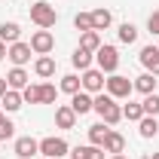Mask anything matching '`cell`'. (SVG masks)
<instances>
[{"label": "cell", "mask_w": 159, "mask_h": 159, "mask_svg": "<svg viewBox=\"0 0 159 159\" xmlns=\"http://www.w3.org/2000/svg\"><path fill=\"white\" fill-rule=\"evenodd\" d=\"M95 61H98V70H104V74H116V67H119L116 46H104V43H101L98 52H95Z\"/></svg>", "instance_id": "5b68a950"}, {"label": "cell", "mask_w": 159, "mask_h": 159, "mask_svg": "<svg viewBox=\"0 0 159 159\" xmlns=\"http://www.w3.org/2000/svg\"><path fill=\"white\" fill-rule=\"evenodd\" d=\"M156 83H159V80L153 77V74H141V77L132 80V86L138 89L141 95H153V92H156Z\"/></svg>", "instance_id": "e0dca14e"}, {"label": "cell", "mask_w": 159, "mask_h": 159, "mask_svg": "<svg viewBox=\"0 0 159 159\" xmlns=\"http://www.w3.org/2000/svg\"><path fill=\"white\" fill-rule=\"evenodd\" d=\"M141 107H144V116H159V95L156 92L153 95H144Z\"/></svg>", "instance_id": "484cf974"}, {"label": "cell", "mask_w": 159, "mask_h": 159, "mask_svg": "<svg viewBox=\"0 0 159 159\" xmlns=\"http://www.w3.org/2000/svg\"><path fill=\"white\" fill-rule=\"evenodd\" d=\"M6 52H9V46H6V43H3V40H0V61L6 58Z\"/></svg>", "instance_id": "836d02e7"}, {"label": "cell", "mask_w": 159, "mask_h": 159, "mask_svg": "<svg viewBox=\"0 0 159 159\" xmlns=\"http://www.w3.org/2000/svg\"><path fill=\"white\" fill-rule=\"evenodd\" d=\"M21 104H25V98H21V92H16V89H6V95L0 98V107H3L6 113H16V110H21Z\"/></svg>", "instance_id": "9a60e30c"}, {"label": "cell", "mask_w": 159, "mask_h": 159, "mask_svg": "<svg viewBox=\"0 0 159 159\" xmlns=\"http://www.w3.org/2000/svg\"><path fill=\"white\" fill-rule=\"evenodd\" d=\"M122 150H125V138H122L119 132L110 129V135L104 138V153H110V156H113V153H122Z\"/></svg>", "instance_id": "44dd1931"}, {"label": "cell", "mask_w": 159, "mask_h": 159, "mask_svg": "<svg viewBox=\"0 0 159 159\" xmlns=\"http://www.w3.org/2000/svg\"><path fill=\"white\" fill-rule=\"evenodd\" d=\"M74 28H77L80 34L92 31V12H77V16H74Z\"/></svg>", "instance_id": "f546056e"}, {"label": "cell", "mask_w": 159, "mask_h": 159, "mask_svg": "<svg viewBox=\"0 0 159 159\" xmlns=\"http://www.w3.org/2000/svg\"><path fill=\"white\" fill-rule=\"evenodd\" d=\"M153 159H159V153H153Z\"/></svg>", "instance_id": "8d00e7d4"}, {"label": "cell", "mask_w": 159, "mask_h": 159, "mask_svg": "<svg viewBox=\"0 0 159 159\" xmlns=\"http://www.w3.org/2000/svg\"><path fill=\"white\" fill-rule=\"evenodd\" d=\"M110 159H129V156H122V153H113V156H110Z\"/></svg>", "instance_id": "d590c367"}, {"label": "cell", "mask_w": 159, "mask_h": 159, "mask_svg": "<svg viewBox=\"0 0 159 159\" xmlns=\"http://www.w3.org/2000/svg\"><path fill=\"white\" fill-rule=\"evenodd\" d=\"M55 125H58V129H64V132L77 125V113H74V107H70V104L55 107Z\"/></svg>", "instance_id": "8fae6325"}, {"label": "cell", "mask_w": 159, "mask_h": 159, "mask_svg": "<svg viewBox=\"0 0 159 159\" xmlns=\"http://www.w3.org/2000/svg\"><path fill=\"white\" fill-rule=\"evenodd\" d=\"M80 46H83V49H89V52H98L101 34H98V31H86V34H83V40H80Z\"/></svg>", "instance_id": "d4e9b609"}, {"label": "cell", "mask_w": 159, "mask_h": 159, "mask_svg": "<svg viewBox=\"0 0 159 159\" xmlns=\"http://www.w3.org/2000/svg\"><path fill=\"white\" fill-rule=\"evenodd\" d=\"M138 61L147 67V74L159 77V46H144L141 55H138Z\"/></svg>", "instance_id": "9c48e42d"}, {"label": "cell", "mask_w": 159, "mask_h": 159, "mask_svg": "<svg viewBox=\"0 0 159 159\" xmlns=\"http://www.w3.org/2000/svg\"><path fill=\"white\" fill-rule=\"evenodd\" d=\"M6 89H9V86H6V77H0V98L6 95Z\"/></svg>", "instance_id": "e575fe53"}, {"label": "cell", "mask_w": 159, "mask_h": 159, "mask_svg": "<svg viewBox=\"0 0 159 159\" xmlns=\"http://www.w3.org/2000/svg\"><path fill=\"white\" fill-rule=\"evenodd\" d=\"M34 74H37L40 80L55 77V58H52V55H40V58L34 61Z\"/></svg>", "instance_id": "4fadbf2b"}, {"label": "cell", "mask_w": 159, "mask_h": 159, "mask_svg": "<svg viewBox=\"0 0 159 159\" xmlns=\"http://www.w3.org/2000/svg\"><path fill=\"white\" fill-rule=\"evenodd\" d=\"M28 70H25V67H12V70H9V74H6V86H9V89H16V92H21V89H25V86H28Z\"/></svg>", "instance_id": "2e32d148"}, {"label": "cell", "mask_w": 159, "mask_h": 159, "mask_svg": "<svg viewBox=\"0 0 159 159\" xmlns=\"http://www.w3.org/2000/svg\"><path fill=\"white\" fill-rule=\"evenodd\" d=\"M31 55H34V49H31V43H9V52H6V58L12 61L16 67H25L28 61H31Z\"/></svg>", "instance_id": "ba28073f"}, {"label": "cell", "mask_w": 159, "mask_h": 159, "mask_svg": "<svg viewBox=\"0 0 159 159\" xmlns=\"http://www.w3.org/2000/svg\"><path fill=\"white\" fill-rule=\"evenodd\" d=\"M147 31H150V34H159V9H156V12H150V19H147Z\"/></svg>", "instance_id": "d6a6232c"}, {"label": "cell", "mask_w": 159, "mask_h": 159, "mask_svg": "<svg viewBox=\"0 0 159 159\" xmlns=\"http://www.w3.org/2000/svg\"><path fill=\"white\" fill-rule=\"evenodd\" d=\"M70 159H104V147H95V144L74 147V150H70Z\"/></svg>", "instance_id": "5bb4252c"}, {"label": "cell", "mask_w": 159, "mask_h": 159, "mask_svg": "<svg viewBox=\"0 0 159 159\" xmlns=\"http://www.w3.org/2000/svg\"><path fill=\"white\" fill-rule=\"evenodd\" d=\"M110 135V125L107 122H95V125H89V144H95V147H104V138Z\"/></svg>", "instance_id": "d6986e66"}, {"label": "cell", "mask_w": 159, "mask_h": 159, "mask_svg": "<svg viewBox=\"0 0 159 159\" xmlns=\"http://www.w3.org/2000/svg\"><path fill=\"white\" fill-rule=\"evenodd\" d=\"M58 98V89L52 83H40V104H55Z\"/></svg>", "instance_id": "4316f807"}, {"label": "cell", "mask_w": 159, "mask_h": 159, "mask_svg": "<svg viewBox=\"0 0 159 159\" xmlns=\"http://www.w3.org/2000/svg\"><path fill=\"white\" fill-rule=\"evenodd\" d=\"M92 110H95V113L101 116V122H107V125H116L119 119H122V107L116 104V98H110V95H104V92L95 95Z\"/></svg>", "instance_id": "6da1fadb"}, {"label": "cell", "mask_w": 159, "mask_h": 159, "mask_svg": "<svg viewBox=\"0 0 159 159\" xmlns=\"http://www.w3.org/2000/svg\"><path fill=\"white\" fill-rule=\"evenodd\" d=\"M0 116H3V113H0Z\"/></svg>", "instance_id": "74e56055"}, {"label": "cell", "mask_w": 159, "mask_h": 159, "mask_svg": "<svg viewBox=\"0 0 159 159\" xmlns=\"http://www.w3.org/2000/svg\"><path fill=\"white\" fill-rule=\"evenodd\" d=\"M138 40V28L132 21H122L119 25V43H135Z\"/></svg>", "instance_id": "83f0119b"}, {"label": "cell", "mask_w": 159, "mask_h": 159, "mask_svg": "<svg viewBox=\"0 0 159 159\" xmlns=\"http://www.w3.org/2000/svg\"><path fill=\"white\" fill-rule=\"evenodd\" d=\"M21 98H25V104H40V86H25L21 89Z\"/></svg>", "instance_id": "4dcf8cb0"}, {"label": "cell", "mask_w": 159, "mask_h": 159, "mask_svg": "<svg viewBox=\"0 0 159 159\" xmlns=\"http://www.w3.org/2000/svg\"><path fill=\"white\" fill-rule=\"evenodd\" d=\"M16 135V125H12V119L9 116H0V141H9Z\"/></svg>", "instance_id": "1f68e13d"}, {"label": "cell", "mask_w": 159, "mask_h": 159, "mask_svg": "<svg viewBox=\"0 0 159 159\" xmlns=\"http://www.w3.org/2000/svg\"><path fill=\"white\" fill-rule=\"evenodd\" d=\"M31 21H34L37 28H46V31H49V28L58 21V12H55V6H49V3L40 0V3L31 6Z\"/></svg>", "instance_id": "7a4b0ae2"}, {"label": "cell", "mask_w": 159, "mask_h": 159, "mask_svg": "<svg viewBox=\"0 0 159 159\" xmlns=\"http://www.w3.org/2000/svg\"><path fill=\"white\" fill-rule=\"evenodd\" d=\"M141 116H144V107H141V104H135V101H129V104L122 107V119H129V122H138Z\"/></svg>", "instance_id": "f1b7e54d"}, {"label": "cell", "mask_w": 159, "mask_h": 159, "mask_svg": "<svg viewBox=\"0 0 159 159\" xmlns=\"http://www.w3.org/2000/svg\"><path fill=\"white\" fill-rule=\"evenodd\" d=\"M61 92H67V95H77L80 89H83V83H80V77L77 74H64L61 77V86H58Z\"/></svg>", "instance_id": "cb8c5ba5"}, {"label": "cell", "mask_w": 159, "mask_h": 159, "mask_svg": "<svg viewBox=\"0 0 159 159\" xmlns=\"http://www.w3.org/2000/svg\"><path fill=\"white\" fill-rule=\"evenodd\" d=\"M104 86H107V95H110V98H116V101H119V98H129V95L135 92L132 80H129V77H122V74H110Z\"/></svg>", "instance_id": "277c9868"}, {"label": "cell", "mask_w": 159, "mask_h": 159, "mask_svg": "<svg viewBox=\"0 0 159 159\" xmlns=\"http://www.w3.org/2000/svg\"><path fill=\"white\" fill-rule=\"evenodd\" d=\"M80 83H83V92H89V95H98V92H104V70H98V67H89V70H83V77H80Z\"/></svg>", "instance_id": "8992f818"}, {"label": "cell", "mask_w": 159, "mask_h": 159, "mask_svg": "<svg viewBox=\"0 0 159 159\" xmlns=\"http://www.w3.org/2000/svg\"><path fill=\"white\" fill-rule=\"evenodd\" d=\"M92 58H95V55H92L89 49H83V46H77L74 55H70V61H74L77 70H89V67H92Z\"/></svg>", "instance_id": "603a6c76"}, {"label": "cell", "mask_w": 159, "mask_h": 159, "mask_svg": "<svg viewBox=\"0 0 159 159\" xmlns=\"http://www.w3.org/2000/svg\"><path fill=\"white\" fill-rule=\"evenodd\" d=\"M70 153V147H67V141L64 138H55V135H49V138L40 141V156L43 159H61Z\"/></svg>", "instance_id": "3957f363"}, {"label": "cell", "mask_w": 159, "mask_h": 159, "mask_svg": "<svg viewBox=\"0 0 159 159\" xmlns=\"http://www.w3.org/2000/svg\"><path fill=\"white\" fill-rule=\"evenodd\" d=\"M40 153V141H34L31 135H25V138H16V156L19 159H31Z\"/></svg>", "instance_id": "30bf717a"}, {"label": "cell", "mask_w": 159, "mask_h": 159, "mask_svg": "<svg viewBox=\"0 0 159 159\" xmlns=\"http://www.w3.org/2000/svg\"><path fill=\"white\" fill-rule=\"evenodd\" d=\"M92 95H89V92H83V89H80L77 95H70V107H74V113H77V116H86V113H92Z\"/></svg>", "instance_id": "7c38bea8"}, {"label": "cell", "mask_w": 159, "mask_h": 159, "mask_svg": "<svg viewBox=\"0 0 159 159\" xmlns=\"http://www.w3.org/2000/svg\"><path fill=\"white\" fill-rule=\"evenodd\" d=\"M31 49H34V55H49L52 49H55V37H52V31H46V28H40L31 34Z\"/></svg>", "instance_id": "52a82bcc"}, {"label": "cell", "mask_w": 159, "mask_h": 159, "mask_svg": "<svg viewBox=\"0 0 159 159\" xmlns=\"http://www.w3.org/2000/svg\"><path fill=\"white\" fill-rule=\"evenodd\" d=\"M21 37V28H19V21H3L0 25V40L9 46V43H19Z\"/></svg>", "instance_id": "ac0fdd59"}, {"label": "cell", "mask_w": 159, "mask_h": 159, "mask_svg": "<svg viewBox=\"0 0 159 159\" xmlns=\"http://www.w3.org/2000/svg\"><path fill=\"white\" fill-rule=\"evenodd\" d=\"M110 21H113V16H110V9H92V31H107L110 28Z\"/></svg>", "instance_id": "ffe728a7"}, {"label": "cell", "mask_w": 159, "mask_h": 159, "mask_svg": "<svg viewBox=\"0 0 159 159\" xmlns=\"http://www.w3.org/2000/svg\"><path fill=\"white\" fill-rule=\"evenodd\" d=\"M138 132H141V138H156L159 135V119L156 116H141L138 119Z\"/></svg>", "instance_id": "7402d4cb"}]
</instances>
